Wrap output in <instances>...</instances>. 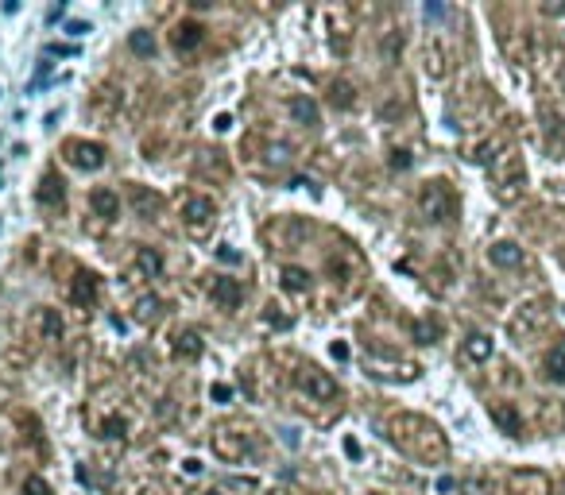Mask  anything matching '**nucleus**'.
Segmentation results:
<instances>
[{"mask_svg": "<svg viewBox=\"0 0 565 495\" xmlns=\"http://www.w3.org/2000/svg\"><path fill=\"white\" fill-rule=\"evenodd\" d=\"M140 267H143V271H151V275H155V271L163 267V260H159L155 252H148V248H143V252H140Z\"/></svg>", "mask_w": 565, "mask_h": 495, "instance_id": "6ab92c4d", "label": "nucleus"}, {"mask_svg": "<svg viewBox=\"0 0 565 495\" xmlns=\"http://www.w3.org/2000/svg\"><path fill=\"white\" fill-rule=\"evenodd\" d=\"M213 202L209 198H186V205H183V221L190 228H201V225H209L213 221Z\"/></svg>", "mask_w": 565, "mask_h": 495, "instance_id": "20e7f679", "label": "nucleus"}, {"mask_svg": "<svg viewBox=\"0 0 565 495\" xmlns=\"http://www.w3.org/2000/svg\"><path fill=\"white\" fill-rule=\"evenodd\" d=\"M47 54H78V47H70V43H50Z\"/></svg>", "mask_w": 565, "mask_h": 495, "instance_id": "c85d7f7f", "label": "nucleus"}, {"mask_svg": "<svg viewBox=\"0 0 565 495\" xmlns=\"http://www.w3.org/2000/svg\"><path fill=\"white\" fill-rule=\"evenodd\" d=\"M282 286H287V290H294V294L310 290V275H306V271H299V267H287V271H282Z\"/></svg>", "mask_w": 565, "mask_h": 495, "instance_id": "f3484780", "label": "nucleus"}, {"mask_svg": "<svg viewBox=\"0 0 565 495\" xmlns=\"http://www.w3.org/2000/svg\"><path fill=\"white\" fill-rule=\"evenodd\" d=\"M213 128H217V132H229V128H233V117H229V112H221V117H213Z\"/></svg>", "mask_w": 565, "mask_h": 495, "instance_id": "c756f323", "label": "nucleus"}, {"mask_svg": "<svg viewBox=\"0 0 565 495\" xmlns=\"http://www.w3.org/2000/svg\"><path fill=\"white\" fill-rule=\"evenodd\" d=\"M546 379L550 383H565V341H557L546 356Z\"/></svg>", "mask_w": 565, "mask_h": 495, "instance_id": "6e6552de", "label": "nucleus"}, {"mask_svg": "<svg viewBox=\"0 0 565 495\" xmlns=\"http://www.w3.org/2000/svg\"><path fill=\"white\" fill-rule=\"evenodd\" d=\"M66 163L78 170H97L105 163V147L101 143H85V140H70L66 143Z\"/></svg>", "mask_w": 565, "mask_h": 495, "instance_id": "f257e3e1", "label": "nucleus"}, {"mask_svg": "<svg viewBox=\"0 0 565 495\" xmlns=\"http://www.w3.org/2000/svg\"><path fill=\"white\" fill-rule=\"evenodd\" d=\"M206 495H224V492H206Z\"/></svg>", "mask_w": 565, "mask_h": 495, "instance_id": "e433bc0d", "label": "nucleus"}, {"mask_svg": "<svg viewBox=\"0 0 565 495\" xmlns=\"http://www.w3.org/2000/svg\"><path fill=\"white\" fill-rule=\"evenodd\" d=\"M333 105H352V89H349V85H333Z\"/></svg>", "mask_w": 565, "mask_h": 495, "instance_id": "4be33fe9", "label": "nucleus"}, {"mask_svg": "<svg viewBox=\"0 0 565 495\" xmlns=\"http://www.w3.org/2000/svg\"><path fill=\"white\" fill-rule=\"evenodd\" d=\"M39 202H43V205H55V202L62 205V182H55V175H47V178H43Z\"/></svg>", "mask_w": 565, "mask_h": 495, "instance_id": "a211bd4d", "label": "nucleus"}, {"mask_svg": "<svg viewBox=\"0 0 565 495\" xmlns=\"http://www.w3.org/2000/svg\"><path fill=\"white\" fill-rule=\"evenodd\" d=\"M391 167L407 170V167H410V155H407V152H395V159H391Z\"/></svg>", "mask_w": 565, "mask_h": 495, "instance_id": "2f4dec72", "label": "nucleus"}, {"mask_svg": "<svg viewBox=\"0 0 565 495\" xmlns=\"http://www.w3.org/2000/svg\"><path fill=\"white\" fill-rule=\"evenodd\" d=\"M183 468L190 472V476H198V472H201V461H194V457H190V461H183Z\"/></svg>", "mask_w": 565, "mask_h": 495, "instance_id": "f704fd0d", "label": "nucleus"}, {"mask_svg": "<svg viewBox=\"0 0 565 495\" xmlns=\"http://www.w3.org/2000/svg\"><path fill=\"white\" fill-rule=\"evenodd\" d=\"M90 209L97 213V217H105V221H113L120 213V198L113 190H105V186H101V190H93L90 193Z\"/></svg>", "mask_w": 565, "mask_h": 495, "instance_id": "423d86ee", "label": "nucleus"}, {"mask_svg": "<svg viewBox=\"0 0 565 495\" xmlns=\"http://www.w3.org/2000/svg\"><path fill=\"white\" fill-rule=\"evenodd\" d=\"M217 256H221L224 263H241V252H233V248H217Z\"/></svg>", "mask_w": 565, "mask_h": 495, "instance_id": "7c9ffc66", "label": "nucleus"}, {"mask_svg": "<svg viewBox=\"0 0 565 495\" xmlns=\"http://www.w3.org/2000/svg\"><path fill=\"white\" fill-rule=\"evenodd\" d=\"M132 202H136V209H140L143 217H155V213H159V198H155V193H148L143 186H136V190H132Z\"/></svg>", "mask_w": 565, "mask_h": 495, "instance_id": "2eb2a0df", "label": "nucleus"}, {"mask_svg": "<svg viewBox=\"0 0 565 495\" xmlns=\"http://www.w3.org/2000/svg\"><path fill=\"white\" fill-rule=\"evenodd\" d=\"M85 31H90V24H82V20H70L66 24V35H74V39H82Z\"/></svg>", "mask_w": 565, "mask_h": 495, "instance_id": "bb28decb", "label": "nucleus"}, {"mask_svg": "<svg viewBox=\"0 0 565 495\" xmlns=\"http://www.w3.org/2000/svg\"><path fill=\"white\" fill-rule=\"evenodd\" d=\"M43 321H47V337H59V333H62V321L55 318V313H50V310L43 313Z\"/></svg>", "mask_w": 565, "mask_h": 495, "instance_id": "5701e85b", "label": "nucleus"}, {"mask_svg": "<svg viewBox=\"0 0 565 495\" xmlns=\"http://www.w3.org/2000/svg\"><path fill=\"white\" fill-rule=\"evenodd\" d=\"M93 298H97V279H93V275H78V283H74V302L78 306H90Z\"/></svg>", "mask_w": 565, "mask_h": 495, "instance_id": "ddd939ff", "label": "nucleus"}, {"mask_svg": "<svg viewBox=\"0 0 565 495\" xmlns=\"http://www.w3.org/2000/svg\"><path fill=\"white\" fill-rule=\"evenodd\" d=\"M492 418H496V426H503L507 434H523V418H519L515 406H492Z\"/></svg>", "mask_w": 565, "mask_h": 495, "instance_id": "9d476101", "label": "nucleus"}, {"mask_svg": "<svg viewBox=\"0 0 565 495\" xmlns=\"http://www.w3.org/2000/svg\"><path fill=\"white\" fill-rule=\"evenodd\" d=\"M488 260L496 263V267H519V263H523V252H519L515 244L499 240V244H492V248H488Z\"/></svg>", "mask_w": 565, "mask_h": 495, "instance_id": "0eeeda50", "label": "nucleus"}, {"mask_svg": "<svg viewBox=\"0 0 565 495\" xmlns=\"http://www.w3.org/2000/svg\"><path fill=\"white\" fill-rule=\"evenodd\" d=\"M213 298L224 306V310H236L244 298V286L236 283V279H213Z\"/></svg>", "mask_w": 565, "mask_h": 495, "instance_id": "39448f33", "label": "nucleus"}, {"mask_svg": "<svg viewBox=\"0 0 565 495\" xmlns=\"http://www.w3.org/2000/svg\"><path fill=\"white\" fill-rule=\"evenodd\" d=\"M47 74H50V62H39V70H35V77H31V85H27V93H35L43 82H47Z\"/></svg>", "mask_w": 565, "mask_h": 495, "instance_id": "412c9836", "label": "nucleus"}, {"mask_svg": "<svg viewBox=\"0 0 565 495\" xmlns=\"http://www.w3.org/2000/svg\"><path fill=\"white\" fill-rule=\"evenodd\" d=\"M426 16L438 20V16H445V8H441V4H426Z\"/></svg>", "mask_w": 565, "mask_h": 495, "instance_id": "c9c22d12", "label": "nucleus"}, {"mask_svg": "<svg viewBox=\"0 0 565 495\" xmlns=\"http://www.w3.org/2000/svg\"><path fill=\"white\" fill-rule=\"evenodd\" d=\"M329 353H333V360H349V344H345V341H333Z\"/></svg>", "mask_w": 565, "mask_h": 495, "instance_id": "a878e982", "label": "nucleus"}, {"mask_svg": "<svg viewBox=\"0 0 565 495\" xmlns=\"http://www.w3.org/2000/svg\"><path fill=\"white\" fill-rule=\"evenodd\" d=\"M465 356H469V360H488V356H492V341L484 333H473L465 341Z\"/></svg>", "mask_w": 565, "mask_h": 495, "instance_id": "f8f14e48", "label": "nucleus"}, {"mask_svg": "<svg viewBox=\"0 0 565 495\" xmlns=\"http://www.w3.org/2000/svg\"><path fill=\"white\" fill-rule=\"evenodd\" d=\"M201 43V24H194V20H186V24L175 27V47L178 51H194Z\"/></svg>", "mask_w": 565, "mask_h": 495, "instance_id": "1a4fd4ad", "label": "nucleus"}, {"mask_svg": "<svg viewBox=\"0 0 565 495\" xmlns=\"http://www.w3.org/2000/svg\"><path fill=\"white\" fill-rule=\"evenodd\" d=\"M291 112H294V120H302L306 128H317V124H322V117H317V105L310 101V97H299V101L291 105Z\"/></svg>", "mask_w": 565, "mask_h": 495, "instance_id": "9b49d317", "label": "nucleus"}, {"mask_svg": "<svg viewBox=\"0 0 565 495\" xmlns=\"http://www.w3.org/2000/svg\"><path fill=\"white\" fill-rule=\"evenodd\" d=\"M128 47H132L136 54H143V59H151V54H155V35H151V31H132Z\"/></svg>", "mask_w": 565, "mask_h": 495, "instance_id": "dca6fc26", "label": "nucleus"}, {"mask_svg": "<svg viewBox=\"0 0 565 495\" xmlns=\"http://www.w3.org/2000/svg\"><path fill=\"white\" fill-rule=\"evenodd\" d=\"M422 209L430 221H445L449 213H453V202H449V193H445V182H430L422 193Z\"/></svg>", "mask_w": 565, "mask_h": 495, "instance_id": "7ed1b4c3", "label": "nucleus"}, {"mask_svg": "<svg viewBox=\"0 0 565 495\" xmlns=\"http://www.w3.org/2000/svg\"><path fill=\"white\" fill-rule=\"evenodd\" d=\"M217 399V403H229V399H233V387H224V383H213V391H209Z\"/></svg>", "mask_w": 565, "mask_h": 495, "instance_id": "393cba45", "label": "nucleus"}, {"mask_svg": "<svg viewBox=\"0 0 565 495\" xmlns=\"http://www.w3.org/2000/svg\"><path fill=\"white\" fill-rule=\"evenodd\" d=\"M24 495H47V484L39 476H27L24 480Z\"/></svg>", "mask_w": 565, "mask_h": 495, "instance_id": "aec40b11", "label": "nucleus"}, {"mask_svg": "<svg viewBox=\"0 0 565 495\" xmlns=\"http://www.w3.org/2000/svg\"><path fill=\"white\" fill-rule=\"evenodd\" d=\"M175 353L186 356V360H198V356H201V337H198V333H178Z\"/></svg>", "mask_w": 565, "mask_h": 495, "instance_id": "4468645a", "label": "nucleus"}, {"mask_svg": "<svg viewBox=\"0 0 565 495\" xmlns=\"http://www.w3.org/2000/svg\"><path fill=\"white\" fill-rule=\"evenodd\" d=\"M345 453H349V457H352V461H360V445H357V441H352V437H345Z\"/></svg>", "mask_w": 565, "mask_h": 495, "instance_id": "72a5a7b5", "label": "nucleus"}, {"mask_svg": "<svg viewBox=\"0 0 565 495\" xmlns=\"http://www.w3.org/2000/svg\"><path fill=\"white\" fill-rule=\"evenodd\" d=\"M299 383L306 387V391L314 394V399H322V403H329V399H337V383H333V379L325 376L322 368H314V364H306V368H302Z\"/></svg>", "mask_w": 565, "mask_h": 495, "instance_id": "f03ea898", "label": "nucleus"}, {"mask_svg": "<svg viewBox=\"0 0 565 495\" xmlns=\"http://www.w3.org/2000/svg\"><path fill=\"white\" fill-rule=\"evenodd\" d=\"M415 333L422 337V344H430L434 337H438V329H434V325H426V321H422V325H415Z\"/></svg>", "mask_w": 565, "mask_h": 495, "instance_id": "cd10ccee", "label": "nucleus"}, {"mask_svg": "<svg viewBox=\"0 0 565 495\" xmlns=\"http://www.w3.org/2000/svg\"><path fill=\"white\" fill-rule=\"evenodd\" d=\"M108 437H124V422H105Z\"/></svg>", "mask_w": 565, "mask_h": 495, "instance_id": "473e14b6", "label": "nucleus"}, {"mask_svg": "<svg viewBox=\"0 0 565 495\" xmlns=\"http://www.w3.org/2000/svg\"><path fill=\"white\" fill-rule=\"evenodd\" d=\"M155 313H159V302H155V298H143V302H140V318L148 321V318H155Z\"/></svg>", "mask_w": 565, "mask_h": 495, "instance_id": "b1692460", "label": "nucleus"}]
</instances>
